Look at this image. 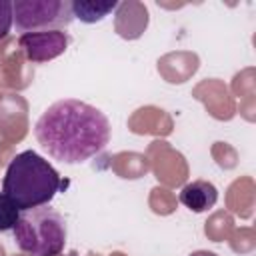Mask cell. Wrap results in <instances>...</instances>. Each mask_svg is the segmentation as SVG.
Wrapping results in <instances>:
<instances>
[{
	"mask_svg": "<svg viewBox=\"0 0 256 256\" xmlns=\"http://www.w3.org/2000/svg\"><path fill=\"white\" fill-rule=\"evenodd\" d=\"M118 6V2H84V0H76L72 2V16L78 18L80 22L86 24H94L100 22L102 18H106L110 12H114Z\"/></svg>",
	"mask_w": 256,
	"mask_h": 256,
	"instance_id": "cell-7",
	"label": "cell"
},
{
	"mask_svg": "<svg viewBox=\"0 0 256 256\" xmlns=\"http://www.w3.org/2000/svg\"><path fill=\"white\" fill-rule=\"evenodd\" d=\"M30 62H48L68 48V36L62 30H46V32H30L22 34L18 40Z\"/></svg>",
	"mask_w": 256,
	"mask_h": 256,
	"instance_id": "cell-5",
	"label": "cell"
},
{
	"mask_svg": "<svg viewBox=\"0 0 256 256\" xmlns=\"http://www.w3.org/2000/svg\"><path fill=\"white\" fill-rule=\"evenodd\" d=\"M190 256H218V254H214V252H208V250H196V252H192Z\"/></svg>",
	"mask_w": 256,
	"mask_h": 256,
	"instance_id": "cell-10",
	"label": "cell"
},
{
	"mask_svg": "<svg viewBox=\"0 0 256 256\" xmlns=\"http://www.w3.org/2000/svg\"><path fill=\"white\" fill-rule=\"evenodd\" d=\"M218 200V190L208 180H194L180 190V202L192 212H206Z\"/></svg>",
	"mask_w": 256,
	"mask_h": 256,
	"instance_id": "cell-6",
	"label": "cell"
},
{
	"mask_svg": "<svg viewBox=\"0 0 256 256\" xmlns=\"http://www.w3.org/2000/svg\"><path fill=\"white\" fill-rule=\"evenodd\" d=\"M38 144L58 162L82 164L96 156L110 140V122L96 106L66 98L48 106L36 120Z\"/></svg>",
	"mask_w": 256,
	"mask_h": 256,
	"instance_id": "cell-1",
	"label": "cell"
},
{
	"mask_svg": "<svg viewBox=\"0 0 256 256\" xmlns=\"http://www.w3.org/2000/svg\"><path fill=\"white\" fill-rule=\"evenodd\" d=\"M12 28V2L0 0V40L8 36Z\"/></svg>",
	"mask_w": 256,
	"mask_h": 256,
	"instance_id": "cell-9",
	"label": "cell"
},
{
	"mask_svg": "<svg viewBox=\"0 0 256 256\" xmlns=\"http://www.w3.org/2000/svg\"><path fill=\"white\" fill-rule=\"evenodd\" d=\"M72 2L66 0H16L12 2V24L22 34L62 30L72 22Z\"/></svg>",
	"mask_w": 256,
	"mask_h": 256,
	"instance_id": "cell-4",
	"label": "cell"
},
{
	"mask_svg": "<svg viewBox=\"0 0 256 256\" xmlns=\"http://www.w3.org/2000/svg\"><path fill=\"white\" fill-rule=\"evenodd\" d=\"M16 246L30 256H58L66 244V222L48 204L20 210L12 228Z\"/></svg>",
	"mask_w": 256,
	"mask_h": 256,
	"instance_id": "cell-3",
	"label": "cell"
},
{
	"mask_svg": "<svg viewBox=\"0 0 256 256\" xmlns=\"http://www.w3.org/2000/svg\"><path fill=\"white\" fill-rule=\"evenodd\" d=\"M62 188L56 168L34 150L16 154L2 180V194L16 204L18 210H28L48 204Z\"/></svg>",
	"mask_w": 256,
	"mask_h": 256,
	"instance_id": "cell-2",
	"label": "cell"
},
{
	"mask_svg": "<svg viewBox=\"0 0 256 256\" xmlns=\"http://www.w3.org/2000/svg\"><path fill=\"white\" fill-rule=\"evenodd\" d=\"M18 216H20V210L16 208V204L0 192V232L12 230Z\"/></svg>",
	"mask_w": 256,
	"mask_h": 256,
	"instance_id": "cell-8",
	"label": "cell"
}]
</instances>
